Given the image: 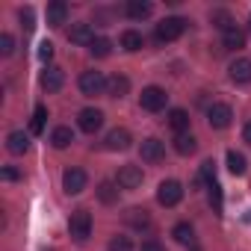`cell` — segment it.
Masks as SVG:
<instances>
[{"label":"cell","mask_w":251,"mask_h":251,"mask_svg":"<svg viewBox=\"0 0 251 251\" xmlns=\"http://www.w3.org/2000/svg\"><path fill=\"white\" fill-rule=\"evenodd\" d=\"M68 233L74 236V242H86L92 236V216L86 210H74L68 219Z\"/></svg>","instance_id":"1"},{"label":"cell","mask_w":251,"mask_h":251,"mask_svg":"<svg viewBox=\"0 0 251 251\" xmlns=\"http://www.w3.org/2000/svg\"><path fill=\"white\" fill-rule=\"evenodd\" d=\"M106 83H109V80H106L100 71H83L80 80H77V86H80V92H83L86 98L103 95V92H106Z\"/></svg>","instance_id":"2"},{"label":"cell","mask_w":251,"mask_h":251,"mask_svg":"<svg viewBox=\"0 0 251 251\" xmlns=\"http://www.w3.org/2000/svg\"><path fill=\"white\" fill-rule=\"evenodd\" d=\"M183 30H186V21L183 18H163L160 24H157V42H175V39H180L183 36Z\"/></svg>","instance_id":"3"},{"label":"cell","mask_w":251,"mask_h":251,"mask_svg":"<svg viewBox=\"0 0 251 251\" xmlns=\"http://www.w3.org/2000/svg\"><path fill=\"white\" fill-rule=\"evenodd\" d=\"M166 100H169V95H166V89H160V86H145L142 95H139V103H142V109H148V112L166 109Z\"/></svg>","instance_id":"4"},{"label":"cell","mask_w":251,"mask_h":251,"mask_svg":"<svg viewBox=\"0 0 251 251\" xmlns=\"http://www.w3.org/2000/svg\"><path fill=\"white\" fill-rule=\"evenodd\" d=\"M207 121H210L213 130H225V127H230V121H233V109L227 103H213L207 109Z\"/></svg>","instance_id":"5"},{"label":"cell","mask_w":251,"mask_h":251,"mask_svg":"<svg viewBox=\"0 0 251 251\" xmlns=\"http://www.w3.org/2000/svg\"><path fill=\"white\" fill-rule=\"evenodd\" d=\"M180 198H183V186H180L177 180H163V183H160V189H157V201H160L163 207H177Z\"/></svg>","instance_id":"6"},{"label":"cell","mask_w":251,"mask_h":251,"mask_svg":"<svg viewBox=\"0 0 251 251\" xmlns=\"http://www.w3.org/2000/svg\"><path fill=\"white\" fill-rule=\"evenodd\" d=\"M86 183H89V177H86V172L83 169H65V175H62V189L68 192V195H80L83 189H86Z\"/></svg>","instance_id":"7"},{"label":"cell","mask_w":251,"mask_h":251,"mask_svg":"<svg viewBox=\"0 0 251 251\" xmlns=\"http://www.w3.org/2000/svg\"><path fill=\"white\" fill-rule=\"evenodd\" d=\"M142 177H145V175H142L139 166H121L115 183H118L121 189H139V186H142Z\"/></svg>","instance_id":"8"},{"label":"cell","mask_w":251,"mask_h":251,"mask_svg":"<svg viewBox=\"0 0 251 251\" xmlns=\"http://www.w3.org/2000/svg\"><path fill=\"white\" fill-rule=\"evenodd\" d=\"M77 124H80V130L83 133H98L103 127V112L100 109H83L77 115Z\"/></svg>","instance_id":"9"},{"label":"cell","mask_w":251,"mask_h":251,"mask_svg":"<svg viewBox=\"0 0 251 251\" xmlns=\"http://www.w3.org/2000/svg\"><path fill=\"white\" fill-rule=\"evenodd\" d=\"M130 133L127 130H124V127H115V130H109L106 133V139H103V148L106 151H127L130 148Z\"/></svg>","instance_id":"10"},{"label":"cell","mask_w":251,"mask_h":251,"mask_svg":"<svg viewBox=\"0 0 251 251\" xmlns=\"http://www.w3.org/2000/svg\"><path fill=\"white\" fill-rule=\"evenodd\" d=\"M42 89L45 92H59L62 89V83H65V71L62 68H56V65H48L45 71H42Z\"/></svg>","instance_id":"11"},{"label":"cell","mask_w":251,"mask_h":251,"mask_svg":"<svg viewBox=\"0 0 251 251\" xmlns=\"http://www.w3.org/2000/svg\"><path fill=\"white\" fill-rule=\"evenodd\" d=\"M139 154H142V160H145V163H160V160L166 157V145H163L160 139H154V136H151V139H145V142H142Z\"/></svg>","instance_id":"12"},{"label":"cell","mask_w":251,"mask_h":251,"mask_svg":"<svg viewBox=\"0 0 251 251\" xmlns=\"http://www.w3.org/2000/svg\"><path fill=\"white\" fill-rule=\"evenodd\" d=\"M230 80L236 83V86H245V83H251V59H236L230 68Z\"/></svg>","instance_id":"13"},{"label":"cell","mask_w":251,"mask_h":251,"mask_svg":"<svg viewBox=\"0 0 251 251\" xmlns=\"http://www.w3.org/2000/svg\"><path fill=\"white\" fill-rule=\"evenodd\" d=\"M124 222H127L130 227H136V230H148V227H151V216H148V210H142V207L127 210V213H124Z\"/></svg>","instance_id":"14"},{"label":"cell","mask_w":251,"mask_h":251,"mask_svg":"<svg viewBox=\"0 0 251 251\" xmlns=\"http://www.w3.org/2000/svg\"><path fill=\"white\" fill-rule=\"evenodd\" d=\"M68 18V3H62V0H53V3L48 6V27H62Z\"/></svg>","instance_id":"15"},{"label":"cell","mask_w":251,"mask_h":251,"mask_svg":"<svg viewBox=\"0 0 251 251\" xmlns=\"http://www.w3.org/2000/svg\"><path fill=\"white\" fill-rule=\"evenodd\" d=\"M127 92H130V80L124 74H112L109 77V83H106V95L109 98H124Z\"/></svg>","instance_id":"16"},{"label":"cell","mask_w":251,"mask_h":251,"mask_svg":"<svg viewBox=\"0 0 251 251\" xmlns=\"http://www.w3.org/2000/svg\"><path fill=\"white\" fill-rule=\"evenodd\" d=\"M68 42H74V45H92L95 42V36H92V27L89 24H71V30H68Z\"/></svg>","instance_id":"17"},{"label":"cell","mask_w":251,"mask_h":251,"mask_svg":"<svg viewBox=\"0 0 251 251\" xmlns=\"http://www.w3.org/2000/svg\"><path fill=\"white\" fill-rule=\"evenodd\" d=\"M6 148H9V154H15V157L27 154V151H30V139H27V133H21V130L9 133V136H6Z\"/></svg>","instance_id":"18"},{"label":"cell","mask_w":251,"mask_h":251,"mask_svg":"<svg viewBox=\"0 0 251 251\" xmlns=\"http://www.w3.org/2000/svg\"><path fill=\"white\" fill-rule=\"evenodd\" d=\"M151 3L148 0H130L127 6H124V12H127V18H133V21H142V18H148L151 15Z\"/></svg>","instance_id":"19"},{"label":"cell","mask_w":251,"mask_h":251,"mask_svg":"<svg viewBox=\"0 0 251 251\" xmlns=\"http://www.w3.org/2000/svg\"><path fill=\"white\" fill-rule=\"evenodd\" d=\"M118 189H121V186H118L115 180H100L95 192H98V198H100L103 204H115V201H118Z\"/></svg>","instance_id":"20"},{"label":"cell","mask_w":251,"mask_h":251,"mask_svg":"<svg viewBox=\"0 0 251 251\" xmlns=\"http://www.w3.org/2000/svg\"><path fill=\"white\" fill-rule=\"evenodd\" d=\"M142 45H145L142 33H136V30H124V33H121V48H124V50L136 53V50H142Z\"/></svg>","instance_id":"21"},{"label":"cell","mask_w":251,"mask_h":251,"mask_svg":"<svg viewBox=\"0 0 251 251\" xmlns=\"http://www.w3.org/2000/svg\"><path fill=\"white\" fill-rule=\"evenodd\" d=\"M222 45H225L227 50H239V48H245V33H242L239 27H233V30L222 33Z\"/></svg>","instance_id":"22"},{"label":"cell","mask_w":251,"mask_h":251,"mask_svg":"<svg viewBox=\"0 0 251 251\" xmlns=\"http://www.w3.org/2000/svg\"><path fill=\"white\" fill-rule=\"evenodd\" d=\"M195 148H198V139H195L192 133H177V136H175V151H177V154L186 157V154H195Z\"/></svg>","instance_id":"23"},{"label":"cell","mask_w":251,"mask_h":251,"mask_svg":"<svg viewBox=\"0 0 251 251\" xmlns=\"http://www.w3.org/2000/svg\"><path fill=\"white\" fill-rule=\"evenodd\" d=\"M172 236H175V242H180V245H192V242H195V230H192L189 222L175 225V227H172Z\"/></svg>","instance_id":"24"},{"label":"cell","mask_w":251,"mask_h":251,"mask_svg":"<svg viewBox=\"0 0 251 251\" xmlns=\"http://www.w3.org/2000/svg\"><path fill=\"white\" fill-rule=\"evenodd\" d=\"M166 121H169V127L177 130V133H186V127H189V115H186V109H172Z\"/></svg>","instance_id":"25"},{"label":"cell","mask_w":251,"mask_h":251,"mask_svg":"<svg viewBox=\"0 0 251 251\" xmlns=\"http://www.w3.org/2000/svg\"><path fill=\"white\" fill-rule=\"evenodd\" d=\"M74 142V130L71 127H53V133H50V145L53 148H68Z\"/></svg>","instance_id":"26"},{"label":"cell","mask_w":251,"mask_h":251,"mask_svg":"<svg viewBox=\"0 0 251 251\" xmlns=\"http://www.w3.org/2000/svg\"><path fill=\"white\" fill-rule=\"evenodd\" d=\"M210 21H213V27H219L222 33H227V30H233L236 24H233V18H230V12H225V9H216L213 15H210Z\"/></svg>","instance_id":"27"},{"label":"cell","mask_w":251,"mask_h":251,"mask_svg":"<svg viewBox=\"0 0 251 251\" xmlns=\"http://www.w3.org/2000/svg\"><path fill=\"white\" fill-rule=\"evenodd\" d=\"M227 169H230V175H245L248 163H245V157L239 151H227Z\"/></svg>","instance_id":"28"},{"label":"cell","mask_w":251,"mask_h":251,"mask_svg":"<svg viewBox=\"0 0 251 251\" xmlns=\"http://www.w3.org/2000/svg\"><path fill=\"white\" fill-rule=\"evenodd\" d=\"M89 53L98 56V59H103V56L112 53V42H109V39H95V42L89 45Z\"/></svg>","instance_id":"29"},{"label":"cell","mask_w":251,"mask_h":251,"mask_svg":"<svg viewBox=\"0 0 251 251\" xmlns=\"http://www.w3.org/2000/svg\"><path fill=\"white\" fill-rule=\"evenodd\" d=\"M45 118H48V109L39 103L36 112H33V121H30V130H33V133H42V130H45Z\"/></svg>","instance_id":"30"},{"label":"cell","mask_w":251,"mask_h":251,"mask_svg":"<svg viewBox=\"0 0 251 251\" xmlns=\"http://www.w3.org/2000/svg\"><path fill=\"white\" fill-rule=\"evenodd\" d=\"M198 177H201L207 186H210V183H216V163H213V160L201 163V175H198Z\"/></svg>","instance_id":"31"},{"label":"cell","mask_w":251,"mask_h":251,"mask_svg":"<svg viewBox=\"0 0 251 251\" xmlns=\"http://www.w3.org/2000/svg\"><path fill=\"white\" fill-rule=\"evenodd\" d=\"M109 251H133L130 236H112L109 239Z\"/></svg>","instance_id":"32"},{"label":"cell","mask_w":251,"mask_h":251,"mask_svg":"<svg viewBox=\"0 0 251 251\" xmlns=\"http://www.w3.org/2000/svg\"><path fill=\"white\" fill-rule=\"evenodd\" d=\"M207 189H210V204H213V210L222 213V186H219V183H210Z\"/></svg>","instance_id":"33"},{"label":"cell","mask_w":251,"mask_h":251,"mask_svg":"<svg viewBox=\"0 0 251 251\" xmlns=\"http://www.w3.org/2000/svg\"><path fill=\"white\" fill-rule=\"evenodd\" d=\"M0 53H3V56H12V53H15V39H12L9 33L0 36Z\"/></svg>","instance_id":"34"},{"label":"cell","mask_w":251,"mask_h":251,"mask_svg":"<svg viewBox=\"0 0 251 251\" xmlns=\"http://www.w3.org/2000/svg\"><path fill=\"white\" fill-rule=\"evenodd\" d=\"M18 18H21L24 30H33V27H36V15H33V9H30V6H27V9H21V12H18Z\"/></svg>","instance_id":"35"},{"label":"cell","mask_w":251,"mask_h":251,"mask_svg":"<svg viewBox=\"0 0 251 251\" xmlns=\"http://www.w3.org/2000/svg\"><path fill=\"white\" fill-rule=\"evenodd\" d=\"M39 59H42V62H50V59H53V45H50V42H42V45H39Z\"/></svg>","instance_id":"36"},{"label":"cell","mask_w":251,"mask_h":251,"mask_svg":"<svg viewBox=\"0 0 251 251\" xmlns=\"http://www.w3.org/2000/svg\"><path fill=\"white\" fill-rule=\"evenodd\" d=\"M139 251H166V248H163L160 242H154V239H148V242H142V248H139Z\"/></svg>","instance_id":"37"},{"label":"cell","mask_w":251,"mask_h":251,"mask_svg":"<svg viewBox=\"0 0 251 251\" xmlns=\"http://www.w3.org/2000/svg\"><path fill=\"white\" fill-rule=\"evenodd\" d=\"M18 177H21V175H18L12 166H6V169H3V180H18Z\"/></svg>","instance_id":"38"},{"label":"cell","mask_w":251,"mask_h":251,"mask_svg":"<svg viewBox=\"0 0 251 251\" xmlns=\"http://www.w3.org/2000/svg\"><path fill=\"white\" fill-rule=\"evenodd\" d=\"M242 139H245V142L251 145V118L245 121V127H242Z\"/></svg>","instance_id":"39"},{"label":"cell","mask_w":251,"mask_h":251,"mask_svg":"<svg viewBox=\"0 0 251 251\" xmlns=\"http://www.w3.org/2000/svg\"><path fill=\"white\" fill-rule=\"evenodd\" d=\"M192 251H198V248H192Z\"/></svg>","instance_id":"40"}]
</instances>
